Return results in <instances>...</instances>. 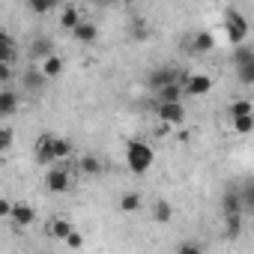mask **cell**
Here are the masks:
<instances>
[{
	"label": "cell",
	"instance_id": "1",
	"mask_svg": "<svg viewBox=\"0 0 254 254\" xmlns=\"http://www.w3.org/2000/svg\"><path fill=\"white\" fill-rule=\"evenodd\" d=\"M153 162H156V153H153V147L150 144H144V141H129V147H126V168H129L132 174H147L150 168H153Z\"/></svg>",
	"mask_w": 254,
	"mask_h": 254
},
{
	"label": "cell",
	"instance_id": "2",
	"mask_svg": "<svg viewBox=\"0 0 254 254\" xmlns=\"http://www.w3.org/2000/svg\"><path fill=\"white\" fill-rule=\"evenodd\" d=\"M224 33H227V42L233 48L245 45V39H248V18L239 9H233V6L224 9Z\"/></svg>",
	"mask_w": 254,
	"mask_h": 254
},
{
	"label": "cell",
	"instance_id": "3",
	"mask_svg": "<svg viewBox=\"0 0 254 254\" xmlns=\"http://www.w3.org/2000/svg\"><path fill=\"white\" fill-rule=\"evenodd\" d=\"M21 90H24V96H42V90L48 87V75L42 72V66H27L24 72H21Z\"/></svg>",
	"mask_w": 254,
	"mask_h": 254
},
{
	"label": "cell",
	"instance_id": "4",
	"mask_svg": "<svg viewBox=\"0 0 254 254\" xmlns=\"http://www.w3.org/2000/svg\"><path fill=\"white\" fill-rule=\"evenodd\" d=\"M69 186H72V177H69V171L66 168H48L45 171V189L51 191V194H63V191H69Z\"/></svg>",
	"mask_w": 254,
	"mask_h": 254
},
{
	"label": "cell",
	"instance_id": "5",
	"mask_svg": "<svg viewBox=\"0 0 254 254\" xmlns=\"http://www.w3.org/2000/svg\"><path fill=\"white\" fill-rule=\"evenodd\" d=\"M177 81H180V69H174V66H159L150 72V87L156 93H162L165 87H174Z\"/></svg>",
	"mask_w": 254,
	"mask_h": 254
},
{
	"label": "cell",
	"instance_id": "6",
	"mask_svg": "<svg viewBox=\"0 0 254 254\" xmlns=\"http://www.w3.org/2000/svg\"><path fill=\"white\" fill-rule=\"evenodd\" d=\"M36 162H39V165H45V168H54V165H57L54 135H39V141H36Z\"/></svg>",
	"mask_w": 254,
	"mask_h": 254
},
{
	"label": "cell",
	"instance_id": "7",
	"mask_svg": "<svg viewBox=\"0 0 254 254\" xmlns=\"http://www.w3.org/2000/svg\"><path fill=\"white\" fill-rule=\"evenodd\" d=\"M221 212H224V218L245 212V200H242V191H239V189H227V191L221 194Z\"/></svg>",
	"mask_w": 254,
	"mask_h": 254
},
{
	"label": "cell",
	"instance_id": "8",
	"mask_svg": "<svg viewBox=\"0 0 254 254\" xmlns=\"http://www.w3.org/2000/svg\"><path fill=\"white\" fill-rule=\"evenodd\" d=\"M30 57L39 60V63H45L48 57H54V39L51 36H36L30 42Z\"/></svg>",
	"mask_w": 254,
	"mask_h": 254
},
{
	"label": "cell",
	"instance_id": "9",
	"mask_svg": "<svg viewBox=\"0 0 254 254\" xmlns=\"http://www.w3.org/2000/svg\"><path fill=\"white\" fill-rule=\"evenodd\" d=\"M183 90H186V96H206L212 90V78H206V75H189L186 84H183Z\"/></svg>",
	"mask_w": 254,
	"mask_h": 254
},
{
	"label": "cell",
	"instance_id": "10",
	"mask_svg": "<svg viewBox=\"0 0 254 254\" xmlns=\"http://www.w3.org/2000/svg\"><path fill=\"white\" fill-rule=\"evenodd\" d=\"M159 120L168 126H180L186 120V108L183 102H171V105H159Z\"/></svg>",
	"mask_w": 254,
	"mask_h": 254
},
{
	"label": "cell",
	"instance_id": "11",
	"mask_svg": "<svg viewBox=\"0 0 254 254\" xmlns=\"http://www.w3.org/2000/svg\"><path fill=\"white\" fill-rule=\"evenodd\" d=\"M45 233L51 236V239H60V242H66L72 233H75V227H72V221H66V218H51V224L45 227Z\"/></svg>",
	"mask_w": 254,
	"mask_h": 254
},
{
	"label": "cell",
	"instance_id": "12",
	"mask_svg": "<svg viewBox=\"0 0 254 254\" xmlns=\"http://www.w3.org/2000/svg\"><path fill=\"white\" fill-rule=\"evenodd\" d=\"M72 36H75V42H81V45H93V42L99 39V27H96V21H81V24L72 30Z\"/></svg>",
	"mask_w": 254,
	"mask_h": 254
},
{
	"label": "cell",
	"instance_id": "13",
	"mask_svg": "<svg viewBox=\"0 0 254 254\" xmlns=\"http://www.w3.org/2000/svg\"><path fill=\"white\" fill-rule=\"evenodd\" d=\"M215 48V36L209 33V30H197L194 36H191V48L189 51H194V54H209Z\"/></svg>",
	"mask_w": 254,
	"mask_h": 254
},
{
	"label": "cell",
	"instance_id": "14",
	"mask_svg": "<svg viewBox=\"0 0 254 254\" xmlns=\"http://www.w3.org/2000/svg\"><path fill=\"white\" fill-rule=\"evenodd\" d=\"M120 212H126V215H132V212H138L141 206H144V197H141V191H126V194H120Z\"/></svg>",
	"mask_w": 254,
	"mask_h": 254
},
{
	"label": "cell",
	"instance_id": "15",
	"mask_svg": "<svg viewBox=\"0 0 254 254\" xmlns=\"http://www.w3.org/2000/svg\"><path fill=\"white\" fill-rule=\"evenodd\" d=\"M12 221H15L18 227H27V224H33V221H36V209H33L30 203H15Z\"/></svg>",
	"mask_w": 254,
	"mask_h": 254
},
{
	"label": "cell",
	"instance_id": "16",
	"mask_svg": "<svg viewBox=\"0 0 254 254\" xmlns=\"http://www.w3.org/2000/svg\"><path fill=\"white\" fill-rule=\"evenodd\" d=\"M230 60H233V69H242V66H254V48H251V45H239V48H233Z\"/></svg>",
	"mask_w": 254,
	"mask_h": 254
},
{
	"label": "cell",
	"instance_id": "17",
	"mask_svg": "<svg viewBox=\"0 0 254 254\" xmlns=\"http://www.w3.org/2000/svg\"><path fill=\"white\" fill-rule=\"evenodd\" d=\"M12 60H15V39L6 30H0V63L12 66Z\"/></svg>",
	"mask_w": 254,
	"mask_h": 254
},
{
	"label": "cell",
	"instance_id": "18",
	"mask_svg": "<svg viewBox=\"0 0 254 254\" xmlns=\"http://www.w3.org/2000/svg\"><path fill=\"white\" fill-rule=\"evenodd\" d=\"M150 212H153V221H159V224H168V221L174 218V206H171L165 197H159V200L153 203V209H150Z\"/></svg>",
	"mask_w": 254,
	"mask_h": 254
},
{
	"label": "cell",
	"instance_id": "19",
	"mask_svg": "<svg viewBox=\"0 0 254 254\" xmlns=\"http://www.w3.org/2000/svg\"><path fill=\"white\" fill-rule=\"evenodd\" d=\"M15 111H18V93L15 90H3V93H0V114L12 117Z\"/></svg>",
	"mask_w": 254,
	"mask_h": 254
},
{
	"label": "cell",
	"instance_id": "20",
	"mask_svg": "<svg viewBox=\"0 0 254 254\" xmlns=\"http://www.w3.org/2000/svg\"><path fill=\"white\" fill-rule=\"evenodd\" d=\"M81 21H84V18H81V12H78L75 6H63V15H60V27H63V30H75Z\"/></svg>",
	"mask_w": 254,
	"mask_h": 254
},
{
	"label": "cell",
	"instance_id": "21",
	"mask_svg": "<svg viewBox=\"0 0 254 254\" xmlns=\"http://www.w3.org/2000/svg\"><path fill=\"white\" fill-rule=\"evenodd\" d=\"M183 87L180 84H174V87H165L162 93H159V105H171V102H183Z\"/></svg>",
	"mask_w": 254,
	"mask_h": 254
},
{
	"label": "cell",
	"instance_id": "22",
	"mask_svg": "<svg viewBox=\"0 0 254 254\" xmlns=\"http://www.w3.org/2000/svg\"><path fill=\"white\" fill-rule=\"evenodd\" d=\"M78 168H81V174H87V177H96V174L102 171V162H99L96 156H81V159H78Z\"/></svg>",
	"mask_w": 254,
	"mask_h": 254
},
{
	"label": "cell",
	"instance_id": "23",
	"mask_svg": "<svg viewBox=\"0 0 254 254\" xmlns=\"http://www.w3.org/2000/svg\"><path fill=\"white\" fill-rule=\"evenodd\" d=\"M42 72H45L48 78H60V75H63V57H57V54L48 57V60L42 63Z\"/></svg>",
	"mask_w": 254,
	"mask_h": 254
},
{
	"label": "cell",
	"instance_id": "24",
	"mask_svg": "<svg viewBox=\"0 0 254 254\" xmlns=\"http://www.w3.org/2000/svg\"><path fill=\"white\" fill-rule=\"evenodd\" d=\"M242 233V215H230V218H224V236L227 239H236Z\"/></svg>",
	"mask_w": 254,
	"mask_h": 254
},
{
	"label": "cell",
	"instance_id": "25",
	"mask_svg": "<svg viewBox=\"0 0 254 254\" xmlns=\"http://www.w3.org/2000/svg\"><path fill=\"white\" fill-rule=\"evenodd\" d=\"M254 111H251V102H245V99H236L233 105H230V120H239V117H251Z\"/></svg>",
	"mask_w": 254,
	"mask_h": 254
},
{
	"label": "cell",
	"instance_id": "26",
	"mask_svg": "<svg viewBox=\"0 0 254 254\" xmlns=\"http://www.w3.org/2000/svg\"><path fill=\"white\" fill-rule=\"evenodd\" d=\"M54 153H57V162H66L72 156V141L69 138H54Z\"/></svg>",
	"mask_w": 254,
	"mask_h": 254
},
{
	"label": "cell",
	"instance_id": "27",
	"mask_svg": "<svg viewBox=\"0 0 254 254\" xmlns=\"http://www.w3.org/2000/svg\"><path fill=\"white\" fill-rule=\"evenodd\" d=\"M54 6H57L54 0H27V9H30V12H36V15H48Z\"/></svg>",
	"mask_w": 254,
	"mask_h": 254
},
{
	"label": "cell",
	"instance_id": "28",
	"mask_svg": "<svg viewBox=\"0 0 254 254\" xmlns=\"http://www.w3.org/2000/svg\"><path fill=\"white\" fill-rule=\"evenodd\" d=\"M239 191H242V200H245V212H248V215H254V180H251V183H245Z\"/></svg>",
	"mask_w": 254,
	"mask_h": 254
},
{
	"label": "cell",
	"instance_id": "29",
	"mask_svg": "<svg viewBox=\"0 0 254 254\" xmlns=\"http://www.w3.org/2000/svg\"><path fill=\"white\" fill-rule=\"evenodd\" d=\"M236 72V81L242 87H254V66H242V69H233Z\"/></svg>",
	"mask_w": 254,
	"mask_h": 254
},
{
	"label": "cell",
	"instance_id": "30",
	"mask_svg": "<svg viewBox=\"0 0 254 254\" xmlns=\"http://www.w3.org/2000/svg\"><path fill=\"white\" fill-rule=\"evenodd\" d=\"M251 129H254V114H251V117H239V120H233V132L248 135Z\"/></svg>",
	"mask_w": 254,
	"mask_h": 254
},
{
	"label": "cell",
	"instance_id": "31",
	"mask_svg": "<svg viewBox=\"0 0 254 254\" xmlns=\"http://www.w3.org/2000/svg\"><path fill=\"white\" fill-rule=\"evenodd\" d=\"M177 254H203V248H200L194 239H186V242L177 245Z\"/></svg>",
	"mask_w": 254,
	"mask_h": 254
},
{
	"label": "cell",
	"instance_id": "32",
	"mask_svg": "<svg viewBox=\"0 0 254 254\" xmlns=\"http://www.w3.org/2000/svg\"><path fill=\"white\" fill-rule=\"evenodd\" d=\"M9 147H12V129L3 126V129H0V150H9Z\"/></svg>",
	"mask_w": 254,
	"mask_h": 254
},
{
	"label": "cell",
	"instance_id": "33",
	"mask_svg": "<svg viewBox=\"0 0 254 254\" xmlns=\"http://www.w3.org/2000/svg\"><path fill=\"white\" fill-rule=\"evenodd\" d=\"M147 33H150V30H147L144 21H135V24H132V36H135V39H147Z\"/></svg>",
	"mask_w": 254,
	"mask_h": 254
},
{
	"label": "cell",
	"instance_id": "34",
	"mask_svg": "<svg viewBox=\"0 0 254 254\" xmlns=\"http://www.w3.org/2000/svg\"><path fill=\"white\" fill-rule=\"evenodd\" d=\"M12 212H15V203L9 197H3V200H0V215H9L12 218Z\"/></svg>",
	"mask_w": 254,
	"mask_h": 254
},
{
	"label": "cell",
	"instance_id": "35",
	"mask_svg": "<svg viewBox=\"0 0 254 254\" xmlns=\"http://www.w3.org/2000/svg\"><path fill=\"white\" fill-rule=\"evenodd\" d=\"M66 245H69V248H81V245H84V236H81V233L75 230V233H72V236L66 239Z\"/></svg>",
	"mask_w": 254,
	"mask_h": 254
},
{
	"label": "cell",
	"instance_id": "36",
	"mask_svg": "<svg viewBox=\"0 0 254 254\" xmlns=\"http://www.w3.org/2000/svg\"><path fill=\"white\" fill-rule=\"evenodd\" d=\"M12 78V66L9 63H0V81H9Z\"/></svg>",
	"mask_w": 254,
	"mask_h": 254
}]
</instances>
